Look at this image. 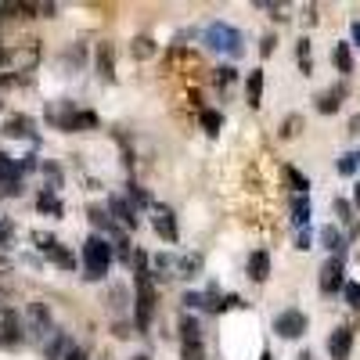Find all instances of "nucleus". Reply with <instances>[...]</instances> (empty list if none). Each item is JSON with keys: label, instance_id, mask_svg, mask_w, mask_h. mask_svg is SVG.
Instances as JSON below:
<instances>
[{"label": "nucleus", "instance_id": "f8f14e48", "mask_svg": "<svg viewBox=\"0 0 360 360\" xmlns=\"http://www.w3.org/2000/svg\"><path fill=\"white\" fill-rule=\"evenodd\" d=\"M22 162H15L11 155L0 152V191L4 195H22Z\"/></svg>", "mask_w": 360, "mask_h": 360}, {"label": "nucleus", "instance_id": "2f4dec72", "mask_svg": "<svg viewBox=\"0 0 360 360\" xmlns=\"http://www.w3.org/2000/svg\"><path fill=\"white\" fill-rule=\"evenodd\" d=\"M299 130H303V115H299V112L285 115V123H281V141H292Z\"/></svg>", "mask_w": 360, "mask_h": 360}, {"label": "nucleus", "instance_id": "8fccbe9b", "mask_svg": "<svg viewBox=\"0 0 360 360\" xmlns=\"http://www.w3.org/2000/svg\"><path fill=\"white\" fill-rule=\"evenodd\" d=\"M356 166H360V152H356Z\"/></svg>", "mask_w": 360, "mask_h": 360}, {"label": "nucleus", "instance_id": "cd10ccee", "mask_svg": "<svg viewBox=\"0 0 360 360\" xmlns=\"http://www.w3.org/2000/svg\"><path fill=\"white\" fill-rule=\"evenodd\" d=\"M332 62H335V69H339L342 76H349V72H353V54H349V44H335Z\"/></svg>", "mask_w": 360, "mask_h": 360}, {"label": "nucleus", "instance_id": "6ab92c4d", "mask_svg": "<svg viewBox=\"0 0 360 360\" xmlns=\"http://www.w3.org/2000/svg\"><path fill=\"white\" fill-rule=\"evenodd\" d=\"M249 278L259 281V285L270 278V256H266V249H256V252L249 256Z\"/></svg>", "mask_w": 360, "mask_h": 360}, {"label": "nucleus", "instance_id": "7ed1b4c3", "mask_svg": "<svg viewBox=\"0 0 360 360\" xmlns=\"http://www.w3.org/2000/svg\"><path fill=\"white\" fill-rule=\"evenodd\" d=\"M134 288H137V307H134V324L137 332H148L155 317V281H152V270H137L134 274Z\"/></svg>", "mask_w": 360, "mask_h": 360}, {"label": "nucleus", "instance_id": "c03bdc74", "mask_svg": "<svg viewBox=\"0 0 360 360\" xmlns=\"http://www.w3.org/2000/svg\"><path fill=\"white\" fill-rule=\"evenodd\" d=\"M349 134H360V115H353V119H349Z\"/></svg>", "mask_w": 360, "mask_h": 360}, {"label": "nucleus", "instance_id": "e433bc0d", "mask_svg": "<svg viewBox=\"0 0 360 360\" xmlns=\"http://www.w3.org/2000/svg\"><path fill=\"white\" fill-rule=\"evenodd\" d=\"M11 238H15V224H11V220H4V217H0V245H8Z\"/></svg>", "mask_w": 360, "mask_h": 360}, {"label": "nucleus", "instance_id": "c85d7f7f", "mask_svg": "<svg viewBox=\"0 0 360 360\" xmlns=\"http://www.w3.org/2000/svg\"><path fill=\"white\" fill-rule=\"evenodd\" d=\"M37 205H40V213H51V217H62V213H65L62 202H58V191H40Z\"/></svg>", "mask_w": 360, "mask_h": 360}, {"label": "nucleus", "instance_id": "1a4fd4ad", "mask_svg": "<svg viewBox=\"0 0 360 360\" xmlns=\"http://www.w3.org/2000/svg\"><path fill=\"white\" fill-rule=\"evenodd\" d=\"M346 263H342V256H328L324 259V266H321V292L324 295H332V292H339V288H346Z\"/></svg>", "mask_w": 360, "mask_h": 360}, {"label": "nucleus", "instance_id": "2eb2a0df", "mask_svg": "<svg viewBox=\"0 0 360 360\" xmlns=\"http://www.w3.org/2000/svg\"><path fill=\"white\" fill-rule=\"evenodd\" d=\"M152 224H155V234L162 238V242H176V238H180V231H176V217H173V209H169V205H155Z\"/></svg>", "mask_w": 360, "mask_h": 360}, {"label": "nucleus", "instance_id": "9d476101", "mask_svg": "<svg viewBox=\"0 0 360 360\" xmlns=\"http://www.w3.org/2000/svg\"><path fill=\"white\" fill-rule=\"evenodd\" d=\"M44 115H47V123H51V127L72 134V123H76L79 108H76L72 101H65V98H58V101H51V105H47V112H44Z\"/></svg>", "mask_w": 360, "mask_h": 360}, {"label": "nucleus", "instance_id": "a878e982", "mask_svg": "<svg viewBox=\"0 0 360 360\" xmlns=\"http://www.w3.org/2000/svg\"><path fill=\"white\" fill-rule=\"evenodd\" d=\"M180 342H202V324L191 314L180 317Z\"/></svg>", "mask_w": 360, "mask_h": 360}, {"label": "nucleus", "instance_id": "6e6552de", "mask_svg": "<svg viewBox=\"0 0 360 360\" xmlns=\"http://www.w3.org/2000/svg\"><path fill=\"white\" fill-rule=\"evenodd\" d=\"M307 324H310V317L303 310H285L274 317V332L281 339H299V335H307Z\"/></svg>", "mask_w": 360, "mask_h": 360}, {"label": "nucleus", "instance_id": "bb28decb", "mask_svg": "<svg viewBox=\"0 0 360 360\" xmlns=\"http://www.w3.org/2000/svg\"><path fill=\"white\" fill-rule=\"evenodd\" d=\"M198 123H202V130H205L209 137H217L220 127H224V115L213 112V108H202V112H198Z\"/></svg>", "mask_w": 360, "mask_h": 360}, {"label": "nucleus", "instance_id": "f3484780", "mask_svg": "<svg viewBox=\"0 0 360 360\" xmlns=\"http://www.w3.org/2000/svg\"><path fill=\"white\" fill-rule=\"evenodd\" d=\"M0 134L4 137H22V141H37V130H33V119L29 115H11Z\"/></svg>", "mask_w": 360, "mask_h": 360}, {"label": "nucleus", "instance_id": "f257e3e1", "mask_svg": "<svg viewBox=\"0 0 360 360\" xmlns=\"http://www.w3.org/2000/svg\"><path fill=\"white\" fill-rule=\"evenodd\" d=\"M202 40H205L209 51H217V54H224V58H242V54H245V37H242V29L231 25V22H209Z\"/></svg>", "mask_w": 360, "mask_h": 360}, {"label": "nucleus", "instance_id": "9b49d317", "mask_svg": "<svg viewBox=\"0 0 360 360\" xmlns=\"http://www.w3.org/2000/svg\"><path fill=\"white\" fill-rule=\"evenodd\" d=\"M22 332H25V321L11 307H0V346H18Z\"/></svg>", "mask_w": 360, "mask_h": 360}, {"label": "nucleus", "instance_id": "4be33fe9", "mask_svg": "<svg viewBox=\"0 0 360 360\" xmlns=\"http://www.w3.org/2000/svg\"><path fill=\"white\" fill-rule=\"evenodd\" d=\"M245 90H249V108H259L263 105V69H252L249 72Z\"/></svg>", "mask_w": 360, "mask_h": 360}, {"label": "nucleus", "instance_id": "de8ad7c7", "mask_svg": "<svg viewBox=\"0 0 360 360\" xmlns=\"http://www.w3.org/2000/svg\"><path fill=\"white\" fill-rule=\"evenodd\" d=\"M134 360H152V356H148V353H137V356H134Z\"/></svg>", "mask_w": 360, "mask_h": 360}, {"label": "nucleus", "instance_id": "f704fd0d", "mask_svg": "<svg viewBox=\"0 0 360 360\" xmlns=\"http://www.w3.org/2000/svg\"><path fill=\"white\" fill-rule=\"evenodd\" d=\"M180 353H184V360H205L202 342H180Z\"/></svg>", "mask_w": 360, "mask_h": 360}, {"label": "nucleus", "instance_id": "5701e85b", "mask_svg": "<svg viewBox=\"0 0 360 360\" xmlns=\"http://www.w3.org/2000/svg\"><path fill=\"white\" fill-rule=\"evenodd\" d=\"M281 176H285V184H288L295 195H307V191H310V180H307V173H299L295 166H281Z\"/></svg>", "mask_w": 360, "mask_h": 360}, {"label": "nucleus", "instance_id": "ddd939ff", "mask_svg": "<svg viewBox=\"0 0 360 360\" xmlns=\"http://www.w3.org/2000/svg\"><path fill=\"white\" fill-rule=\"evenodd\" d=\"M353 353V328L349 324H339L332 335H328V356L332 360H349Z\"/></svg>", "mask_w": 360, "mask_h": 360}, {"label": "nucleus", "instance_id": "dca6fc26", "mask_svg": "<svg viewBox=\"0 0 360 360\" xmlns=\"http://www.w3.org/2000/svg\"><path fill=\"white\" fill-rule=\"evenodd\" d=\"M342 98H346V83H335V86H328L317 94V112L321 115H332L342 108Z\"/></svg>", "mask_w": 360, "mask_h": 360}, {"label": "nucleus", "instance_id": "423d86ee", "mask_svg": "<svg viewBox=\"0 0 360 360\" xmlns=\"http://www.w3.org/2000/svg\"><path fill=\"white\" fill-rule=\"evenodd\" d=\"M86 220L94 224V231H98L101 238H108V242H115L119 249H127V227H119V224H115V217L108 213V209H98V205H90V209H86Z\"/></svg>", "mask_w": 360, "mask_h": 360}, {"label": "nucleus", "instance_id": "4c0bfd02", "mask_svg": "<svg viewBox=\"0 0 360 360\" xmlns=\"http://www.w3.org/2000/svg\"><path fill=\"white\" fill-rule=\"evenodd\" d=\"M184 307H188V310L205 307V295H202V292H188V295H184Z\"/></svg>", "mask_w": 360, "mask_h": 360}, {"label": "nucleus", "instance_id": "0eeeda50", "mask_svg": "<svg viewBox=\"0 0 360 360\" xmlns=\"http://www.w3.org/2000/svg\"><path fill=\"white\" fill-rule=\"evenodd\" d=\"M33 245H37V249H40V252H44V256H47L54 266H62V270H72V266H76V256H72V252H69L62 242H58L54 234L37 231V234H33Z\"/></svg>", "mask_w": 360, "mask_h": 360}, {"label": "nucleus", "instance_id": "a18cd8bd", "mask_svg": "<svg viewBox=\"0 0 360 360\" xmlns=\"http://www.w3.org/2000/svg\"><path fill=\"white\" fill-rule=\"evenodd\" d=\"M353 205H356V213H360V180H356V188H353Z\"/></svg>", "mask_w": 360, "mask_h": 360}, {"label": "nucleus", "instance_id": "c756f323", "mask_svg": "<svg viewBox=\"0 0 360 360\" xmlns=\"http://www.w3.org/2000/svg\"><path fill=\"white\" fill-rule=\"evenodd\" d=\"M295 58H299V69H303V76H310V72H314V54H310V40H307V37L295 44Z\"/></svg>", "mask_w": 360, "mask_h": 360}, {"label": "nucleus", "instance_id": "a211bd4d", "mask_svg": "<svg viewBox=\"0 0 360 360\" xmlns=\"http://www.w3.org/2000/svg\"><path fill=\"white\" fill-rule=\"evenodd\" d=\"M202 266H205V259H202V252H188V256H176V278H198L202 274Z\"/></svg>", "mask_w": 360, "mask_h": 360}, {"label": "nucleus", "instance_id": "37998d69", "mask_svg": "<svg viewBox=\"0 0 360 360\" xmlns=\"http://www.w3.org/2000/svg\"><path fill=\"white\" fill-rule=\"evenodd\" d=\"M231 79H234V69H231V65H227V69H220V83H231Z\"/></svg>", "mask_w": 360, "mask_h": 360}, {"label": "nucleus", "instance_id": "58836bf2", "mask_svg": "<svg viewBox=\"0 0 360 360\" xmlns=\"http://www.w3.org/2000/svg\"><path fill=\"white\" fill-rule=\"evenodd\" d=\"M274 47H278V37H270V33H266V37L259 40V54H263V58L274 54Z\"/></svg>", "mask_w": 360, "mask_h": 360}, {"label": "nucleus", "instance_id": "a19ab883", "mask_svg": "<svg viewBox=\"0 0 360 360\" xmlns=\"http://www.w3.org/2000/svg\"><path fill=\"white\" fill-rule=\"evenodd\" d=\"M62 360H86V353L72 346V349H65V356H62Z\"/></svg>", "mask_w": 360, "mask_h": 360}, {"label": "nucleus", "instance_id": "09e8293b", "mask_svg": "<svg viewBox=\"0 0 360 360\" xmlns=\"http://www.w3.org/2000/svg\"><path fill=\"white\" fill-rule=\"evenodd\" d=\"M259 360H274V356H270V353H263V356H259Z\"/></svg>", "mask_w": 360, "mask_h": 360}, {"label": "nucleus", "instance_id": "aec40b11", "mask_svg": "<svg viewBox=\"0 0 360 360\" xmlns=\"http://www.w3.org/2000/svg\"><path fill=\"white\" fill-rule=\"evenodd\" d=\"M321 245H324L328 252H332V256H342V252H346V238H342V231H339V227L328 224V227H321Z\"/></svg>", "mask_w": 360, "mask_h": 360}, {"label": "nucleus", "instance_id": "393cba45", "mask_svg": "<svg viewBox=\"0 0 360 360\" xmlns=\"http://www.w3.org/2000/svg\"><path fill=\"white\" fill-rule=\"evenodd\" d=\"M98 76L101 79H115V62H112V44L98 47Z\"/></svg>", "mask_w": 360, "mask_h": 360}, {"label": "nucleus", "instance_id": "39448f33", "mask_svg": "<svg viewBox=\"0 0 360 360\" xmlns=\"http://www.w3.org/2000/svg\"><path fill=\"white\" fill-rule=\"evenodd\" d=\"M37 62H40V47H37V40L18 44V47H8L4 58H0V65L8 69V76H22V72H29V69H37Z\"/></svg>", "mask_w": 360, "mask_h": 360}, {"label": "nucleus", "instance_id": "412c9836", "mask_svg": "<svg viewBox=\"0 0 360 360\" xmlns=\"http://www.w3.org/2000/svg\"><path fill=\"white\" fill-rule=\"evenodd\" d=\"M310 213H314V209H310V198H307V195H295V198H292V224H295L299 231L310 224Z\"/></svg>", "mask_w": 360, "mask_h": 360}, {"label": "nucleus", "instance_id": "b1692460", "mask_svg": "<svg viewBox=\"0 0 360 360\" xmlns=\"http://www.w3.org/2000/svg\"><path fill=\"white\" fill-rule=\"evenodd\" d=\"M152 270H155L152 278H176V256H169V252H155Z\"/></svg>", "mask_w": 360, "mask_h": 360}, {"label": "nucleus", "instance_id": "79ce46f5", "mask_svg": "<svg viewBox=\"0 0 360 360\" xmlns=\"http://www.w3.org/2000/svg\"><path fill=\"white\" fill-rule=\"evenodd\" d=\"M349 37H353V44H356V47H360V18H356V22H353V25H349Z\"/></svg>", "mask_w": 360, "mask_h": 360}, {"label": "nucleus", "instance_id": "ea45409f", "mask_svg": "<svg viewBox=\"0 0 360 360\" xmlns=\"http://www.w3.org/2000/svg\"><path fill=\"white\" fill-rule=\"evenodd\" d=\"M295 249H310V231H307V227L295 234Z\"/></svg>", "mask_w": 360, "mask_h": 360}, {"label": "nucleus", "instance_id": "20e7f679", "mask_svg": "<svg viewBox=\"0 0 360 360\" xmlns=\"http://www.w3.org/2000/svg\"><path fill=\"white\" fill-rule=\"evenodd\" d=\"M25 332H29V339L40 342V346L58 332V328H54V317H51V307L40 303V299H33V303L25 307Z\"/></svg>", "mask_w": 360, "mask_h": 360}, {"label": "nucleus", "instance_id": "f03ea898", "mask_svg": "<svg viewBox=\"0 0 360 360\" xmlns=\"http://www.w3.org/2000/svg\"><path fill=\"white\" fill-rule=\"evenodd\" d=\"M112 242L101 234H90L86 242H83V270H86V281H101L108 274V266H112Z\"/></svg>", "mask_w": 360, "mask_h": 360}, {"label": "nucleus", "instance_id": "4468645a", "mask_svg": "<svg viewBox=\"0 0 360 360\" xmlns=\"http://www.w3.org/2000/svg\"><path fill=\"white\" fill-rule=\"evenodd\" d=\"M108 213L115 217L119 227H127V231L137 227V209L127 202V195H112V198H108Z\"/></svg>", "mask_w": 360, "mask_h": 360}, {"label": "nucleus", "instance_id": "c9c22d12", "mask_svg": "<svg viewBox=\"0 0 360 360\" xmlns=\"http://www.w3.org/2000/svg\"><path fill=\"white\" fill-rule=\"evenodd\" d=\"M339 173H342V176H353V173H356V152H349V155L339 159Z\"/></svg>", "mask_w": 360, "mask_h": 360}, {"label": "nucleus", "instance_id": "473e14b6", "mask_svg": "<svg viewBox=\"0 0 360 360\" xmlns=\"http://www.w3.org/2000/svg\"><path fill=\"white\" fill-rule=\"evenodd\" d=\"M130 51H134V58H152L155 54V44H152V37H137V40H130Z\"/></svg>", "mask_w": 360, "mask_h": 360}, {"label": "nucleus", "instance_id": "72a5a7b5", "mask_svg": "<svg viewBox=\"0 0 360 360\" xmlns=\"http://www.w3.org/2000/svg\"><path fill=\"white\" fill-rule=\"evenodd\" d=\"M342 295H346V307H353V310H360V285H356V281H346V288H342Z\"/></svg>", "mask_w": 360, "mask_h": 360}, {"label": "nucleus", "instance_id": "49530a36", "mask_svg": "<svg viewBox=\"0 0 360 360\" xmlns=\"http://www.w3.org/2000/svg\"><path fill=\"white\" fill-rule=\"evenodd\" d=\"M295 360H314V356H310V353H307V349H303V353H299V356H295Z\"/></svg>", "mask_w": 360, "mask_h": 360}, {"label": "nucleus", "instance_id": "7c9ffc66", "mask_svg": "<svg viewBox=\"0 0 360 360\" xmlns=\"http://www.w3.org/2000/svg\"><path fill=\"white\" fill-rule=\"evenodd\" d=\"M127 202H130L134 209H144V205H152V209H155L152 195H148V191H141V184H127Z\"/></svg>", "mask_w": 360, "mask_h": 360}]
</instances>
